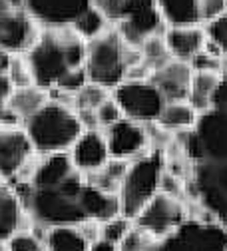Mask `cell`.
Returning <instances> with one entry per match:
<instances>
[{"instance_id": "cell-40", "label": "cell", "mask_w": 227, "mask_h": 251, "mask_svg": "<svg viewBox=\"0 0 227 251\" xmlns=\"http://www.w3.org/2000/svg\"><path fill=\"white\" fill-rule=\"evenodd\" d=\"M157 251H196L189 243H185L177 233L166 237L164 241H159V247Z\"/></svg>"}, {"instance_id": "cell-3", "label": "cell", "mask_w": 227, "mask_h": 251, "mask_svg": "<svg viewBox=\"0 0 227 251\" xmlns=\"http://www.w3.org/2000/svg\"><path fill=\"white\" fill-rule=\"evenodd\" d=\"M166 170V151L150 148L140 158L129 162L127 174L120 187L122 213L136 217L138 211L159 192V177Z\"/></svg>"}, {"instance_id": "cell-38", "label": "cell", "mask_w": 227, "mask_h": 251, "mask_svg": "<svg viewBox=\"0 0 227 251\" xmlns=\"http://www.w3.org/2000/svg\"><path fill=\"white\" fill-rule=\"evenodd\" d=\"M8 245L12 251H46L44 243L30 231H18L8 239Z\"/></svg>"}, {"instance_id": "cell-15", "label": "cell", "mask_w": 227, "mask_h": 251, "mask_svg": "<svg viewBox=\"0 0 227 251\" xmlns=\"http://www.w3.org/2000/svg\"><path fill=\"white\" fill-rule=\"evenodd\" d=\"M32 215L8 183H0V239L8 241L18 231H28Z\"/></svg>"}, {"instance_id": "cell-25", "label": "cell", "mask_w": 227, "mask_h": 251, "mask_svg": "<svg viewBox=\"0 0 227 251\" xmlns=\"http://www.w3.org/2000/svg\"><path fill=\"white\" fill-rule=\"evenodd\" d=\"M140 52H142V60L148 64L151 74H153V70L161 68V66L168 64V62L174 58L170 48H168V44H166L164 34H151V36H148L142 42Z\"/></svg>"}, {"instance_id": "cell-34", "label": "cell", "mask_w": 227, "mask_h": 251, "mask_svg": "<svg viewBox=\"0 0 227 251\" xmlns=\"http://www.w3.org/2000/svg\"><path fill=\"white\" fill-rule=\"evenodd\" d=\"M203 28H205L207 38L221 46L223 56H225V66H227V14L215 18L209 24H203Z\"/></svg>"}, {"instance_id": "cell-9", "label": "cell", "mask_w": 227, "mask_h": 251, "mask_svg": "<svg viewBox=\"0 0 227 251\" xmlns=\"http://www.w3.org/2000/svg\"><path fill=\"white\" fill-rule=\"evenodd\" d=\"M30 215L40 224L60 226V224H80L86 219L78 200L68 198L58 187H46V190H34L32 200L28 203Z\"/></svg>"}, {"instance_id": "cell-22", "label": "cell", "mask_w": 227, "mask_h": 251, "mask_svg": "<svg viewBox=\"0 0 227 251\" xmlns=\"http://www.w3.org/2000/svg\"><path fill=\"white\" fill-rule=\"evenodd\" d=\"M44 247L46 251H88L90 241L76 224H60L48 226Z\"/></svg>"}, {"instance_id": "cell-2", "label": "cell", "mask_w": 227, "mask_h": 251, "mask_svg": "<svg viewBox=\"0 0 227 251\" xmlns=\"http://www.w3.org/2000/svg\"><path fill=\"white\" fill-rule=\"evenodd\" d=\"M24 128L34 144V150L44 153L68 151L78 136L84 132V126L78 118V112L66 104L50 100L32 118L26 120Z\"/></svg>"}, {"instance_id": "cell-17", "label": "cell", "mask_w": 227, "mask_h": 251, "mask_svg": "<svg viewBox=\"0 0 227 251\" xmlns=\"http://www.w3.org/2000/svg\"><path fill=\"white\" fill-rule=\"evenodd\" d=\"M164 38L174 58L189 62L198 52L203 50L207 34L202 24H189V26H168Z\"/></svg>"}, {"instance_id": "cell-36", "label": "cell", "mask_w": 227, "mask_h": 251, "mask_svg": "<svg viewBox=\"0 0 227 251\" xmlns=\"http://www.w3.org/2000/svg\"><path fill=\"white\" fill-rule=\"evenodd\" d=\"M159 192H164L168 196H174V198H179L183 200V194H185V183H183V177L179 174H174L172 170H164L159 177Z\"/></svg>"}, {"instance_id": "cell-11", "label": "cell", "mask_w": 227, "mask_h": 251, "mask_svg": "<svg viewBox=\"0 0 227 251\" xmlns=\"http://www.w3.org/2000/svg\"><path fill=\"white\" fill-rule=\"evenodd\" d=\"M104 134L112 158L132 162L151 148L148 126L136 120H129L126 116L110 128H106Z\"/></svg>"}, {"instance_id": "cell-27", "label": "cell", "mask_w": 227, "mask_h": 251, "mask_svg": "<svg viewBox=\"0 0 227 251\" xmlns=\"http://www.w3.org/2000/svg\"><path fill=\"white\" fill-rule=\"evenodd\" d=\"M112 96V90L96 84V82H88L84 84V88H80L74 94V110H96L102 102H106Z\"/></svg>"}, {"instance_id": "cell-5", "label": "cell", "mask_w": 227, "mask_h": 251, "mask_svg": "<svg viewBox=\"0 0 227 251\" xmlns=\"http://www.w3.org/2000/svg\"><path fill=\"white\" fill-rule=\"evenodd\" d=\"M189 217L183 200L157 192L134 217V226L150 233L153 239L164 241L174 235L181 224Z\"/></svg>"}, {"instance_id": "cell-43", "label": "cell", "mask_w": 227, "mask_h": 251, "mask_svg": "<svg viewBox=\"0 0 227 251\" xmlns=\"http://www.w3.org/2000/svg\"><path fill=\"white\" fill-rule=\"evenodd\" d=\"M10 52H6V50H2L0 48V72H6L8 70V64H10Z\"/></svg>"}, {"instance_id": "cell-30", "label": "cell", "mask_w": 227, "mask_h": 251, "mask_svg": "<svg viewBox=\"0 0 227 251\" xmlns=\"http://www.w3.org/2000/svg\"><path fill=\"white\" fill-rule=\"evenodd\" d=\"M159 241L153 239L150 233H146L144 229H140L138 226H134L127 231V235L120 241L118 249L120 251H150L151 247H155Z\"/></svg>"}, {"instance_id": "cell-32", "label": "cell", "mask_w": 227, "mask_h": 251, "mask_svg": "<svg viewBox=\"0 0 227 251\" xmlns=\"http://www.w3.org/2000/svg\"><path fill=\"white\" fill-rule=\"evenodd\" d=\"M88 82H90L88 72H86V68L82 66V68H72V70H68L66 74H64V76L56 82L54 88L66 92V94H72V96H74V94H76L80 88H84V84H88Z\"/></svg>"}, {"instance_id": "cell-14", "label": "cell", "mask_w": 227, "mask_h": 251, "mask_svg": "<svg viewBox=\"0 0 227 251\" xmlns=\"http://www.w3.org/2000/svg\"><path fill=\"white\" fill-rule=\"evenodd\" d=\"M191 76H193V68L189 62L172 58L168 64L153 70L150 80L157 86L166 102H176V100H187Z\"/></svg>"}, {"instance_id": "cell-31", "label": "cell", "mask_w": 227, "mask_h": 251, "mask_svg": "<svg viewBox=\"0 0 227 251\" xmlns=\"http://www.w3.org/2000/svg\"><path fill=\"white\" fill-rule=\"evenodd\" d=\"M94 112H96V118H98L100 130L110 128V126H114L116 122H120V120L124 118V112H122L120 104L114 100V96H110L106 102H102Z\"/></svg>"}, {"instance_id": "cell-4", "label": "cell", "mask_w": 227, "mask_h": 251, "mask_svg": "<svg viewBox=\"0 0 227 251\" xmlns=\"http://www.w3.org/2000/svg\"><path fill=\"white\" fill-rule=\"evenodd\" d=\"M126 52L127 44L122 40L120 32L112 24L100 36L86 42V62L84 68L90 82L102 84L114 90L126 74Z\"/></svg>"}, {"instance_id": "cell-10", "label": "cell", "mask_w": 227, "mask_h": 251, "mask_svg": "<svg viewBox=\"0 0 227 251\" xmlns=\"http://www.w3.org/2000/svg\"><path fill=\"white\" fill-rule=\"evenodd\" d=\"M38 155L24 126L6 128L0 126V177L14 179Z\"/></svg>"}, {"instance_id": "cell-26", "label": "cell", "mask_w": 227, "mask_h": 251, "mask_svg": "<svg viewBox=\"0 0 227 251\" xmlns=\"http://www.w3.org/2000/svg\"><path fill=\"white\" fill-rule=\"evenodd\" d=\"M72 26H74L76 32L88 42V40H92V38H96V36H100L104 30H108L112 24L106 20V16H104L100 10H96L94 6H88V8L72 22Z\"/></svg>"}, {"instance_id": "cell-12", "label": "cell", "mask_w": 227, "mask_h": 251, "mask_svg": "<svg viewBox=\"0 0 227 251\" xmlns=\"http://www.w3.org/2000/svg\"><path fill=\"white\" fill-rule=\"evenodd\" d=\"M196 134L203 146L207 162H227V110L211 108L200 114Z\"/></svg>"}, {"instance_id": "cell-1", "label": "cell", "mask_w": 227, "mask_h": 251, "mask_svg": "<svg viewBox=\"0 0 227 251\" xmlns=\"http://www.w3.org/2000/svg\"><path fill=\"white\" fill-rule=\"evenodd\" d=\"M34 82L46 90L72 68H82L86 62V40L72 24L42 26L38 42L26 52Z\"/></svg>"}, {"instance_id": "cell-20", "label": "cell", "mask_w": 227, "mask_h": 251, "mask_svg": "<svg viewBox=\"0 0 227 251\" xmlns=\"http://www.w3.org/2000/svg\"><path fill=\"white\" fill-rule=\"evenodd\" d=\"M50 102V94L46 88L32 84L26 88H14V92L10 94V98L6 100L4 106H8L10 110H14L26 124L28 118L34 116L40 108H44Z\"/></svg>"}, {"instance_id": "cell-39", "label": "cell", "mask_w": 227, "mask_h": 251, "mask_svg": "<svg viewBox=\"0 0 227 251\" xmlns=\"http://www.w3.org/2000/svg\"><path fill=\"white\" fill-rule=\"evenodd\" d=\"M205 170H207L209 177L217 183L219 190L227 196V162H219V164L207 162V164H205Z\"/></svg>"}, {"instance_id": "cell-21", "label": "cell", "mask_w": 227, "mask_h": 251, "mask_svg": "<svg viewBox=\"0 0 227 251\" xmlns=\"http://www.w3.org/2000/svg\"><path fill=\"white\" fill-rule=\"evenodd\" d=\"M223 72H193L187 102L200 114L213 108V96L223 80Z\"/></svg>"}, {"instance_id": "cell-7", "label": "cell", "mask_w": 227, "mask_h": 251, "mask_svg": "<svg viewBox=\"0 0 227 251\" xmlns=\"http://www.w3.org/2000/svg\"><path fill=\"white\" fill-rule=\"evenodd\" d=\"M114 26L122 40L132 48H140L148 36L164 34L168 28L161 18L157 0H126L124 18Z\"/></svg>"}, {"instance_id": "cell-6", "label": "cell", "mask_w": 227, "mask_h": 251, "mask_svg": "<svg viewBox=\"0 0 227 251\" xmlns=\"http://www.w3.org/2000/svg\"><path fill=\"white\" fill-rule=\"evenodd\" d=\"M112 96L126 118L142 124L157 122L166 106V98L151 80H124L112 90Z\"/></svg>"}, {"instance_id": "cell-33", "label": "cell", "mask_w": 227, "mask_h": 251, "mask_svg": "<svg viewBox=\"0 0 227 251\" xmlns=\"http://www.w3.org/2000/svg\"><path fill=\"white\" fill-rule=\"evenodd\" d=\"M189 64H191L193 72H223L227 68L223 58H217V56H213L205 50L198 52L189 60Z\"/></svg>"}, {"instance_id": "cell-44", "label": "cell", "mask_w": 227, "mask_h": 251, "mask_svg": "<svg viewBox=\"0 0 227 251\" xmlns=\"http://www.w3.org/2000/svg\"><path fill=\"white\" fill-rule=\"evenodd\" d=\"M0 251H12L10 245H8V241H2V239H0Z\"/></svg>"}, {"instance_id": "cell-41", "label": "cell", "mask_w": 227, "mask_h": 251, "mask_svg": "<svg viewBox=\"0 0 227 251\" xmlns=\"http://www.w3.org/2000/svg\"><path fill=\"white\" fill-rule=\"evenodd\" d=\"M14 92V84L10 82L6 72H0V102L6 104V100L10 98V94Z\"/></svg>"}, {"instance_id": "cell-29", "label": "cell", "mask_w": 227, "mask_h": 251, "mask_svg": "<svg viewBox=\"0 0 227 251\" xmlns=\"http://www.w3.org/2000/svg\"><path fill=\"white\" fill-rule=\"evenodd\" d=\"M132 227H134V219L120 213L116 217H110V219H106V222H102V237L120 245V241L127 235V231Z\"/></svg>"}, {"instance_id": "cell-42", "label": "cell", "mask_w": 227, "mask_h": 251, "mask_svg": "<svg viewBox=\"0 0 227 251\" xmlns=\"http://www.w3.org/2000/svg\"><path fill=\"white\" fill-rule=\"evenodd\" d=\"M88 251H120V249H118V245H116V243H112V241H108V239L100 237V239H96V241H92V243H90Z\"/></svg>"}, {"instance_id": "cell-18", "label": "cell", "mask_w": 227, "mask_h": 251, "mask_svg": "<svg viewBox=\"0 0 227 251\" xmlns=\"http://www.w3.org/2000/svg\"><path fill=\"white\" fill-rule=\"evenodd\" d=\"M78 203H80L82 211L86 213V217L98 219V222H106V219L116 217V215L122 213V203H120L118 194L104 192V190H100V187H96L88 181L82 187Z\"/></svg>"}, {"instance_id": "cell-28", "label": "cell", "mask_w": 227, "mask_h": 251, "mask_svg": "<svg viewBox=\"0 0 227 251\" xmlns=\"http://www.w3.org/2000/svg\"><path fill=\"white\" fill-rule=\"evenodd\" d=\"M6 74H8L10 82L14 84V88H26V86L36 84L26 54H12L10 56V64H8Z\"/></svg>"}, {"instance_id": "cell-13", "label": "cell", "mask_w": 227, "mask_h": 251, "mask_svg": "<svg viewBox=\"0 0 227 251\" xmlns=\"http://www.w3.org/2000/svg\"><path fill=\"white\" fill-rule=\"evenodd\" d=\"M68 151L74 168L84 176L98 172L112 158L104 130H84Z\"/></svg>"}, {"instance_id": "cell-16", "label": "cell", "mask_w": 227, "mask_h": 251, "mask_svg": "<svg viewBox=\"0 0 227 251\" xmlns=\"http://www.w3.org/2000/svg\"><path fill=\"white\" fill-rule=\"evenodd\" d=\"M72 172H76L70 151H54L38 155V162L32 176V185L36 190H46V187H58Z\"/></svg>"}, {"instance_id": "cell-37", "label": "cell", "mask_w": 227, "mask_h": 251, "mask_svg": "<svg viewBox=\"0 0 227 251\" xmlns=\"http://www.w3.org/2000/svg\"><path fill=\"white\" fill-rule=\"evenodd\" d=\"M227 14V0H200V24H209Z\"/></svg>"}, {"instance_id": "cell-35", "label": "cell", "mask_w": 227, "mask_h": 251, "mask_svg": "<svg viewBox=\"0 0 227 251\" xmlns=\"http://www.w3.org/2000/svg\"><path fill=\"white\" fill-rule=\"evenodd\" d=\"M90 6L100 10L110 24H118L124 18L126 0H90Z\"/></svg>"}, {"instance_id": "cell-8", "label": "cell", "mask_w": 227, "mask_h": 251, "mask_svg": "<svg viewBox=\"0 0 227 251\" xmlns=\"http://www.w3.org/2000/svg\"><path fill=\"white\" fill-rule=\"evenodd\" d=\"M40 34L42 24L26 8H12L0 0V48L10 54H26Z\"/></svg>"}, {"instance_id": "cell-24", "label": "cell", "mask_w": 227, "mask_h": 251, "mask_svg": "<svg viewBox=\"0 0 227 251\" xmlns=\"http://www.w3.org/2000/svg\"><path fill=\"white\" fill-rule=\"evenodd\" d=\"M127 168H129V162L127 160L110 158L104 168H100L98 172L86 174L84 177H86L88 183L100 187V190L120 196V187H122V181H124V177L127 174Z\"/></svg>"}, {"instance_id": "cell-19", "label": "cell", "mask_w": 227, "mask_h": 251, "mask_svg": "<svg viewBox=\"0 0 227 251\" xmlns=\"http://www.w3.org/2000/svg\"><path fill=\"white\" fill-rule=\"evenodd\" d=\"M198 120H200V112L187 100H176V102H166L164 110H161L157 118V124L170 134H179V132L196 130Z\"/></svg>"}, {"instance_id": "cell-45", "label": "cell", "mask_w": 227, "mask_h": 251, "mask_svg": "<svg viewBox=\"0 0 227 251\" xmlns=\"http://www.w3.org/2000/svg\"><path fill=\"white\" fill-rule=\"evenodd\" d=\"M2 106H4V104H2V102H0V110H2Z\"/></svg>"}, {"instance_id": "cell-23", "label": "cell", "mask_w": 227, "mask_h": 251, "mask_svg": "<svg viewBox=\"0 0 227 251\" xmlns=\"http://www.w3.org/2000/svg\"><path fill=\"white\" fill-rule=\"evenodd\" d=\"M166 26L200 24V0H157Z\"/></svg>"}]
</instances>
